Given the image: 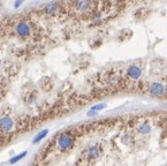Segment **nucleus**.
Returning <instances> with one entry per match:
<instances>
[{"mask_svg": "<svg viewBox=\"0 0 167 166\" xmlns=\"http://www.w3.org/2000/svg\"><path fill=\"white\" fill-rule=\"evenodd\" d=\"M129 139H130V136L128 135V134H126V135L122 136V142L125 144H129Z\"/></svg>", "mask_w": 167, "mask_h": 166, "instance_id": "f8f14e48", "label": "nucleus"}, {"mask_svg": "<svg viewBox=\"0 0 167 166\" xmlns=\"http://www.w3.org/2000/svg\"><path fill=\"white\" fill-rule=\"evenodd\" d=\"M75 7L79 9V11H88L89 8L91 7V4L90 2H88V1H79V2H76L75 4Z\"/></svg>", "mask_w": 167, "mask_h": 166, "instance_id": "1a4fd4ad", "label": "nucleus"}, {"mask_svg": "<svg viewBox=\"0 0 167 166\" xmlns=\"http://www.w3.org/2000/svg\"><path fill=\"white\" fill-rule=\"evenodd\" d=\"M13 126H14V121L9 117H4L2 119H0V130L9 132L13 128Z\"/></svg>", "mask_w": 167, "mask_h": 166, "instance_id": "20e7f679", "label": "nucleus"}, {"mask_svg": "<svg viewBox=\"0 0 167 166\" xmlns=\"http://www.w3.org/2000/svg\"><path fill=\"white\" fill-rule=\"evenodd\" d=\"M150 92L153 96H161L165 94V85L160 82H153L150 85Z\"/></svg>", "mask_w": 167, "mask_h": 166, "instance_id": "f03ea898", "label": "nucleus"}, {"mask_svg": "<svg viewBox=\"0 0 167 166\" xmlns=\"http://www.w3.org/2000/svg\"><path fill=\"white\" fill-rule=\"evenodd\" d=\"M127 75L129 76L130 79L138 80L141 77V75H142V69L138 66H136V65H131L127 69Z\"/></svg>", "mask_w": 167, "mask_h": 166, "instance_id": "7ed1b4c3", "label": "nucleus"}, {"mask_svg": "<svg viewBox=\"0 0 167 166\" xmlns=\"http://www.w3.org/2000/svg\"><path fill=\"white\" fill-rule=\"evenodd\" d=\"M74 145V137L69 133H62L58 137V147L62 151L69 150Z\"/></svg>", "mask_w": 167, "mask_h": 166, "instance_id": "f257e3e1", "label": "nucleus"}, {"mask_svg": "<svg viewBox=\"0 0 167 166\" xmlns=\"http://www.w3.org/2000/svg\"><path fill=\"white\" fill-rule=\"evenodd\" d=\"M47 134H49V129H44V130H42V132H39L37 135L35 136L32 143L36 144V143H38V142H41L42 140H44V139H45Z\"/></svg>", "mask_w": 167, "mask_h": 166, "instance_id": "6e6552de", "label": "nucleus"}, {"mask_svg": "<svg viewBox=\"0 0 167 166\" xmlns=\"http://www.w3.org/2000/svg\"><path fill=\"white\" fill-rule=\"evenodd\" d=\"M16 32L21 37H27L28 35L30 34V27L28 26V23L26 22H20L16 26Z\"/></svg>", "mask_w": 167, "mask_h": 166, "instance_id": "39448f33", "label": "nucleus"}, {"mask_svg": "<svg viewBox=\"0 0 167 166\" xmlns=\"http://www.w3.org/2000/svg\"><path fill=\"white\" fill-rule=\"evenodd\" d=\"M151 129H152L151 124H149V121H143V122L138 126L137 130H138V133L142 134V135H148V134L151 133Z\"/></svg>", "mask_w": 167, "mask_h": 166, "instance_id": "0eeeda50", "label": "nucleus"}, {"mask_svg": "<svg viewBox=\"0 0 167 166\" xmlns=\"http://www.w3.org/2000/svg\"><path fill=\"white\" fill-rule=\"evenodd\" d=\"M100 156V149L97 145H92L87 150V157L89 159H96Z\"/></svg>", "mask_w": 167, "mask_h": 166, "instance_id": "423d86ee", "label": "nucleus"}, {"mask_svg": "<svg viewBox=\"0 0 167 166\" xmlns=\"http://www.w3.org/2000/svg\"><path fill=\"white\" fill-rule=\"evenodd\" d=\"M27 151H24V152H21L20 155H17V156H15V157H13L12 159H9V164H14V163H16V162H19V160H21V159L23 158V157H26L27 156Z\"/></svg>", "mask_w": 167, "mask_h": 166, "instance_id": "9d476101", "label": "nucleus"}, {"mask_svg": "<svg viewBox=\"0 0 167 166\" xmlns=\"http://www.w3.org/2000/svg\"><path fill=\"white\" fill-rule=\"evenodd\" d=\"M105 107H106V104H105V103H100V104H97V105H93L91 107V111H95V112H97V113H98L99 111H102V110H104L105 109Z\"/></svg>", "mask_w": 167, "mask_h": 166, "instance_id": "9b49d317", "label": "nucleus"}]
</instances>
